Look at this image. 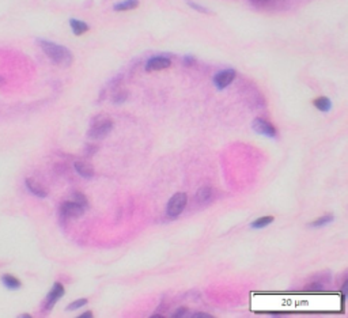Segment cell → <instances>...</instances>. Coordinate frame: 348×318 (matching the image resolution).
<instances>
[{
    "instance_id": "6da1fadb",
    "label": "cell",
    "mask_w": 348,
    "mask_h": 318,
    "mask_svg": "<svg viewBox=\"0 0 348 318\" xmlns=\"http://www.w3.org/2000/svg\"><path fill=\"white\" fill-rule=\"evenodd\" d=\"M37 42H38V45L44 51V53L57 65L70 67L72 61H74V56H72L71 51L63 47V45L55 44V42H51V41L47 40H38Z\"/></svg>"
},
{
    "instance_id": "7a4b0ae2",
    "label": "cell",
    "mask_w": 348,
    "mask_h": 318,
    "mask_svg": "<svg viewBox=\"0 0 348 318\" xmlns=\"http://www.w3.org/2000/svg\"><path fill=\"white\" fill-rule=\"evenodd\" d=\"M113 128V121L111 117L107 116L99 115L93 119L90 124V129H89V139L91 140H102L109 135V132Z\"/></svg>"
},
{
    "instance_id": "3957f363",
    "label": "cell",
    "mask_w": 348,
    "mask_h": 318,
    "mask_svg": "<svg viewBox=\"0 0 348 318\" xmlns=\"http://www.w3.org/2000/svg\"><path fill=\"white\" fill-rule=\"evenodd\" d=\"M186 203H188V197H186L185 193H182V192L171 196V199L169 200V203H167L166 207L167 216H170V218H177L178 215L184 211Z\"/></svg>"
},
{
    "instance_id": "277c9868",
    "label": "cell",
    "mask_w": 348,
    "mask_h": 318,
    "mask_svg": "<svg viewBox=\"0 0 348 318\" xmlns=\"http://www.w3.org/2000/svg\"><path fill=\"white\" fill-rule=\"evenodd\" d=\"M84 214V208L76 201H66L60 207L61 218H78Z\"/></svg>"
},
{
    "instance_id": "5b68a950",
    "label": "cell",
    "mask_w": 348,
    "mask_h": 318,
    "mask_svg": "<svg viewBox=\"0 0 348 318\" xmlns=\"http://www.w3.org/2000/svg\"><path fill=\"white\" fill-rule=\"evenodd\" d=\"M252 127L257 133H261V135L268 136V138H276V128L273 127L272 124L268 123L267 120L264 119H254Z\"/></svg>"
},
{
    "instance_id": "8992f818",
    "label": "cell",
    "mask_w": 348,
    "mask_h": 318,
    "mask_svg": "<svg viewBox=\"0 0 348 318\" xmlns=\"http://www.w3.org/2000/svg\"><path fill=\"white\" fill-rule=\"evenodd\" d=\"M235 75H237V74H235V71H234V70H231V68L219 72V74H216V75H215V78H214L215 86H216L217 88L223 90V88L227 87V86H229V84L231 83L234 79H235Z\"/></svg>"
},
{
    "instance_id": "52a82bcc",
    "label": "cell",
    "mask_w": 348,
    "mask_h": 318,
    "mask_svg": "<svg viewBox=\"0 0 348 318\" xmlns=\"http://www.w3.org/2000/svg\"><path fill=\"white\" fill-rule=\"evenodd\" d=\"M171 65V60L169 57H165V56H157V57H153L147 61L146 64V71H161V70H165V68H169Z\"/></svg>"
},
{
    "instance_id": "ba28073f",
    "label": "cell",
    "mask_w": 348,
    "mask_h": 318,
    "mask_svg": "<svg viewBox=\"0 0 348 318\" xmlns=\"http://www.w3.org/2000/svg\"><path fill=\"white\" fill-rule=\"evenodd\" d=\"M64 295V287L60 284V283H55V286L49 291V294L47 297V301H45V310H51L52 307L55 306L57 301L60 298H63Z\"/></svg>"
},
{
    "instance_id": "9c48e42d",
    "label": "cell",
    "mask_w": 348,
    "mask_h": 318,
    "mask_svg": "<svg viewBox=\"0 0 348 318\" xmlns=\"http://www.w3.org/2000/svg\"><path fill=\"white\" fill-rule=\"evenodd\" d=\"M25 184H26V188H28L29 191L32 192L34 196H37V197H47L48 196L47 189H45L41 184L37 183L36 179L26 178Z\"/></svg>"
},
{
    "instance_id": "30bf717a",
    "label": "cell",
    "mask_w": 348,
    "mask_h": 318,
    "mask_svg": "<svg viewBox=\"0 0 348 318\" xmlns=\"http://www.w3.org/2000/svg\"><path fill=\"white\" fill-rule=\"evenodd\" d=\"M75 170L78 174L84 178H93L94 177V167L87 162H75Z\"/></svg>"
},
{
    "instance_id": "8fae6325",
    "label": "cell",
    "mask_w": 348,
    "mask_h": 318,
    "mask_svg": "<svg viewBox=\"0 0 348 318\" xmlns=\"http://www.w3.org/2000/svg\"><path fill=\"white\" fill-rule=\"evenodd\" d=\"M194 200H196L199 204L210 203L211 200H212V189H211L210 187L202 188V189L198 192V195H196Z\"/></svg>"
},
{
    "instance_id": "7c38bea8",
    "label": "cell",
    "mask_w": 348,
    "mask_h": 318,
    "mask_svg": "<svg viewBox=\"0 0 348 318\" xmlns=\"http://www.w3.org/2000/svg\"><path fill=\"white\" fill-rule=\"evenodd\" d=\"M70 25H71V29L72 32H74V34L75 36H82L83 33H86L87 30H89V25L84 24L83 20H79V19H71L70 20Z\"/></svg>"
},
{
    "instance_id": "4fadbf2b",
    "label": "cell",
    "mask_w": 348,
    "mask_h": 318,
    "mask_svg": "<svg viewBox=\"0 0 348 318\" xmlns=\"http://www.w3.org/2000/svg\"><path fill=\"white\" fill-rule=\"evenodd\" d=\"M2 282H3L4 286L8 287L10 290H18V288H20V286H22V283H20L19 279H16L15 276H12V275H3V276H2Z\"/></svg>"
},
{
    "instance_id": "5bb4252c",
    "label": "cell",
    "mask_w": 348,
    "mask_h": 318,
    "mask_svg": "<svg viewBox=\"0 0 348 318\" xmlns=\"http://www.w3.org/2000/svg\"><path fill=\"white\" fill-rule=\"evenodd\" d=\"M139 6V0H124L121 3H117L113 6L115 11H128V10H135Z\"/></svg>"
},
{
    "instance_id": "9a60e30c",
    "label": "cell",
    "mask_w": 348,
    "mask_h": 318,
    "mask_svg": "<svg viewBox=\"0 0 348 318\" xmlns=\"http://www.w3.org/2000/svg\"><path fill=\"white\" fill-rule=\"evenodd\" d=\"M313 104L316 105L317 109L321 111H328L329 109H331V106H332V102H331L329 98H327V97H320V98H317Z\"/></svg>"
},
{
    "instance_id": "2e32d148",
    "label": "cell",
    "mask_w": 348,
    "mask_h": 318,
    "mask_svg": "<svg viewBox=\"0 0 348 318\" xmlns=\"http://www.w3.org/2000/svg\"><path fill=\"white\" fill-rule=\"evenodd\" d=\"M272 222H273L272 216H264V218H258L257 220H254V222L252 223V227H253V229H263V227L268 226L269 223Z\"/></svg>"
},
{
    "instance_id": "e0dca14e",
    "label": "cell",
    "mask_w": 348,
    "mask_h": 318,
    "mask_svg": "<svg viewBox=\"0 0 348 318\" xmlns=\"http://www.w3.org/2000/svg\"><path fill=\"white\" fill-rule=\"evenodd\" d=\"M332 220H333V215H325V216H321V218H318L317 220L310 223V227L325 226V224H328V223H331Z\"/></svg>"
},
{
    "instance_id": "ac0fdd59",
    "label": "cell",
    "mask_w": 348,
    "mask_h": 318,
    "mask_svg": "<svg viewBox=\"0 0 348 318\" xmlns=\"http://www.w3.org/2000/svg\"><path fill=\"white\" fill-rule=\"evenodd\" d=\"M84 305H87V299H78L75 302H72L70 306H67V311H74L78 310L80 307H83Z\"/></svg>"
},
{
    "instance_id": "d6986e66",
    "label": "cell",
    "mask_w": 348,
    "mask_h": 318,
    "mask_svg": "<svg viewBox=\"0 0 348 318\" xmlns=\"http://www.w3.org/2000/svg\"><path fill=\"white\" fill-rule=\"evenodd\" d=\"M74 197H75V201L76 203H79L82 207L86 210V207H87V200H86V197H84L82 193H79V192H76L75 195H74Z\"/></svg>"
},
{
    "instance_id": "ffe728a7",
    "label": "cell",
    "mask_w": 348,
    "mask_h": 318,
    "mask_svg": "<svg viewBox=\"0 0 348 318\" xmlns=\"http://www.w3.org/2000/svg\"><path fill=\"white\" fill-rule=\"evenodd\" d=\"M188 4H189L190 8H193V10H196V11H199V12H203V14H208V12H210L206 7H203V6H199V4L193 3V2H190V0H188Z\"/></svg>"
},
{
    "instance_id": "44dd1931",
    "label": "cell",
    "mask_w": 348,
    "mask_h": 318,
    "mask_svg": "<svg viewBox=\"0 0 348 318\" xmlns=\"http://www.w3.org/2000/svg\"><path fill=\"white\" fill-rule=\"evenodd\" d=\"M125 98H127V93L120 92V93H117L115 97H113V102H115V104H121V102L125 101Z\"/></svg>"
},
{
    "instance_id": "7402d4cb",
    "label": "cell",
    "mask_w": 348,
    "mask_h": 318,
    "mask_svg": "<svg viewBox=\"0 0 348 318\" xmlns=\"http://www.w3.org/2000/svg\"><path fill=\"white\" fill-rule=\"evenodd\" d=\"M184 63H185V65L190 67V65L194 63V59L193 57H190V56H186V57H184Z\"/></svg>"
},
{
    "instance_id": "603a6c76",
    "label": "cell",
    "mask_w": 348,
    "mask_h": 318,
    "mask_svg": "<svg viewBox=\"0 0 348 318\" xmlns=\"http://www.w3.org/2000/svg\"><path fill=\"white\" fill-rule=\"evenodd\" d=\"M86 151H89V154H90V155H93V154H94V151H97V146H94V144H93V146H91V144H89V146L86 147Z\"/></svg>"
},
{
    "instance_id": "cb8c5ba5",
    "label": "cell",
    "mask_w": 348,
    "mask_h": 318,
    "mask_svg": "<svg viewBox=\"0 0 348 318\" xmlns=\"http://www.w3.org/2000/svg\"><path fill=\"white\" fill-rule=\"evenodd\" d=\"M185 313H186L185 307H181L180 310H177L174 313V317H182V314H185Z\"/></svg>"
},
{
    "instance_id": "d4e9b609",
    "label": "cell",
    "mask_w": 348,
    "mask_h": 318,
    "mask_svg": "<svg viewBox=\"0 0 348 318\" xmlns=\"http://www.w3.org/2000/svg\"><path fill=\"white\" fill-rule=\"evenodd\" d=\"M271 0H253L254 4H258V6H264V4L269 3Z\"/></svg>"
},
{
    "instance_id": "484cf974",
    "label": "cell",
    "mask_w": 348,
    "mask_h": 318,
    "mask_svg": "<svg viewBox=\"0 0 348 318\" xmlns=\"http://www.w3.org/2000/svg\"><path fill=\"white\" fill-rule=\"evenodd\" d=\"M93 317V313L91 311H86V313H83L82 315H79V318H91Z\"/></svg>"
},
{
    "instance_id": "4316f807",
    "label": "cell",
    "mask_w": 348,
    "mask_h": 318,
    "mask_svg": "<svg viewBox=\"0 0 348 318\" xmlns=\"http://www.w3.org/2000/svg\"><path fill=\"white\" fill-rule=\"evenodd\" d=\"M193 317H198V318H211V315L204 314V313H199V314H194Z\"/></svg>"
},
{
    "instance_id": "83f0119b",
    "label": "cell",
    "mask_w": 348,
    "mask_h": 318,
    "mask_svg": "<svg viewBox=\"0 0 348 318\" xmlns=\"http://www.w3.org/2000/svg\"><path fill=\"white\" fill-rule=\"evenodd\" d=\"M4 83V79H3V78H2V76H0V86H2V84H3Z\"/></svg>"
}]
</instances>
